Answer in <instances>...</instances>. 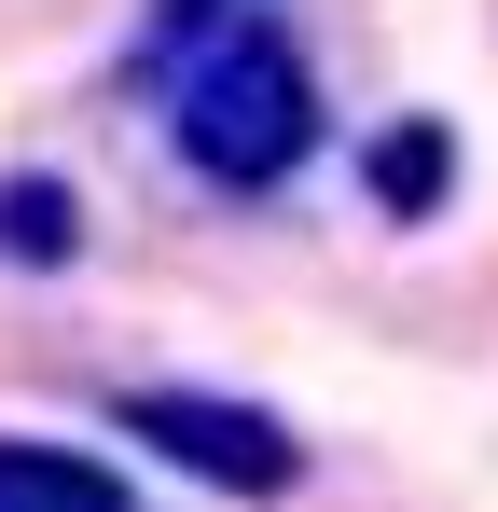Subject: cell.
<instances>
[{"instance_id":"cell-1","label":"cell","mask_w":498,"mask_h":512,"mask_svg":"<svg viewBox=\"0 0 498 512\" xmlns=\"http://www.w3.org/2000/svg\"><path fill=\"white\" fill-rule=\"evenodd\" d=\"M153 42L180 56L166 125H180V167L194 180L277 194V180L319 153V70H305V42L263 0H153Z\"/></svg>"},{"instance_id":"cell-2","label":"cell","mask_w":498,"mask_h":512,"mask_svg":"<svg viewBox=\"0 0 498 512\" xmlns=\"http://www.w3.org/2000/svg\"><path fill=\"white\" fill-rule=\"evenodd\" d=\"M125 443H139V457H166L180 485H208V499H291V485H305L291 416L222 402V388H125Z\"/></svg>"},{"instance_id":"cell-3","label":"cell","mask_w":498,"mask_h":512,"mask_svg":"<svg viewBox=\"0 0 498 512\" xmlns=\"http://www.w3.org/2000/svg\"><path fill=\"white\" fill-rule=\"evenodd\" d=\"M360 194H374L388 222H429V208L457 194V125H443V111H402V125H374V139H360Z\"/></svg>"},{"instance_id":"cell-4","label":"cell","mask_w":498,"mask_h":512,"mask_svg":"<svg viewBox=\"0 0 498 512\" xmlns=\"http://www.w3.org/2000/svg\"><path fill=\"white\" fill-rule=\"evenodd\" d=\"M0 512H125V471H111V457H70V443L0 429Z\"/></svg>"},{"instance_id":"cell-5","label":"cell","mask_w":498,"mask_h":512,"mask_svg":"<svg viewBox=\"0 0 498 512\" xmlns=\"http://www.w3.org/2000/svg\"><path fill=\"white\" fill-rule=\"evenodd\" d=\"M0 263H14V277L83 263V194H70L56 167H14V180H0Z\"/></svg>"}]
</instances>
